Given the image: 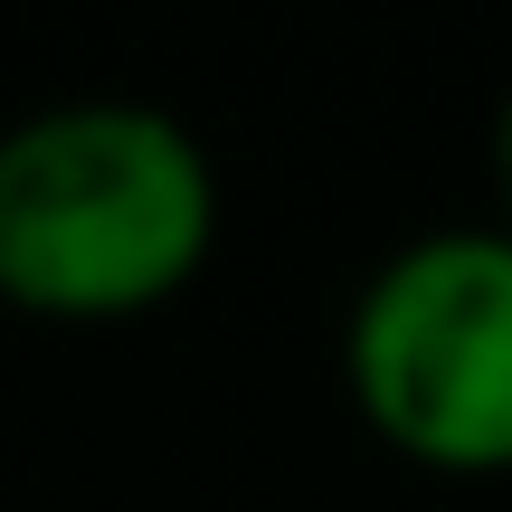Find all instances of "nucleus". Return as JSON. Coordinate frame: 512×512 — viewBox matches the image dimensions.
<instances>
[{"label": "nucleus", "mask_w": 512, "mask_h": 512, "mask_svg": "<svg viewBox=\"0 0 512 512\" xmlns=\"http://www.w3.org/2000/svg\"><path fill=\"white\" fill-rule=\"evenodd\" d=\"M342 389L389 456L512 475V228H418L342 313Z\"/></svg>", "instance_id": "obj_2"}, {"label": "nucleus", "mask_w": 512, "mask_h": 512, "mask_svg": "<svg viewBox=\"0 0 512 512\" xmlns=\"http://www.w3.org/2000/svg\"><path fill=\"white\" fill-rule=\"evenodd\" d=\"M219 247V162L152 95H57L0 124V304L143 323Z\"/></svg>", "instance_id": "obj_1"}, {"label": "nucleus", "mask_w": 512, "mask_h": 512, "mask_svg": "<svg viewBox=\"0 0 512 512\" xmlns=\"http://www.w3.org/2000/svg\"><path fill=\"white\" fill-rule=\"evenodd\" d=\"M494 228H512V86L494 105Z\"/></svg>", "instance_id": "obj_3"}]
</instances>
